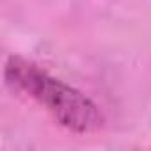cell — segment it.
<instances>
[{"label": "cell", "mask_w": 151, "mask_h": 151, "mask_svg": "<svg viewBox=\"0 0 151 151\" xmlns=\"http://www.w3.org/2000/svg\"><path fill=\"white\" fill-rule=\"evenodd\" d=\"M6 84L41 103L59 124L71 132L89 133L103 126L100 109L86 94L50 77L34 62L11 57L6 64Z\"/></svg>", "instance_id": "1"}]
</instances>
